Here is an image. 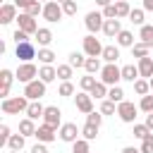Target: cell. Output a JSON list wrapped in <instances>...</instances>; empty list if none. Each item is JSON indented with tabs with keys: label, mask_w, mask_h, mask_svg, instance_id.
<instances>
[{
	"label": "cell",
	"mask_w": 153,
	"mask_h": 153,
	"mask_svg": "<svg viewBox=\"0 0 153 153\" xmlns=\"http://www.w3.org/2000/svg\"><path fill=\"white\" fill-rule=\"evenodd\" d=\"M120 79H122V67H117L115 62H108L100 69V81H105L108 86H117Z\"/></svg>",
	"instance_id": "cell-2"
},
{
	"label": "cell",
	"mask_w": 153,
	"mask_h": 153,
	"mask_svg": "<svg viewBox=\"0 0 153 153\" xmlns=\"http://www.w3.org/2000/svg\"><path fill=\"white\" fill-rule=\"evenodd\" d=\"M57 134H60V139H62L65 143H74V141L79 139L81 129H79V127H76L74 122H65V124L60 127V131H57Z\"/></svg>",
	"instance_id": "cell-10"
},
{
	"label": "cell",
	"mask_w": 153,
	"mask_h": 153,
	"mask_svg": "<svg viewBox=\"0 0 153 153\" xmlns=\"http://www.w3.org/2000/svg\"><path fill=\"white\" fill-rule=\"evenodd\" d=\"M29 98L26 96H14V98H2V112L5 115H19V112H26V108H29Z\"/></svg>",
	"instance_id": "cell-1"
},
{
	"label": "cell",
	"mask_w": 153,
	"mask_h": 153,
	"mask_svg": "<svg viewBox=\"0 0 153 153\" xmlns=\"http://www.w3.org/2000/svg\"><path fill=\"white\" fill-rule=\"evenodd\" d=\"M139 38H141V43H146L148 48H153V26L151 24H143L141 31H139Z\"/></svg>",
	"instance_id": "cell-27"
},
{
	"label": "cell",
	"mask_w": 153,
	"mask_h": 153,
	"mask_svg": "<svg viewBox=\"0 0 153 153\" xmlns=\"http://www.w3.org/2000/svg\"><path fill=\"white\" fill-rule=\"evenodd\" d=\"M24 96H26L29 100H41V98L45 96V81H41V79L29 81V84L24 86Z\"/></svg>",
	"instance_id": "cell-4"
},
{
	"label": "cell",
	"mask_w": 153,
	"mask_h": 153,
	"mask_svg": "<svg viewBox=\"0 0 153 153\" xmlns=\"http://www.w3.org/2000/svg\"><path fill=\"white\" fill-rule=\"evenodd\" d=\"M108 98H110L112 103H122V100H124V91H122L120 86H110V91H108Z\"/></svg>",
	"instance_id": "cell-36"
},
{
	"label": "cell",
	"mask_w": 153,
	"mask_h": 153,
	"mask_svg": "<svg viewBox=\"0 0 153 153\" xmlns=\"http://www.w3.org/2000/svg\"><path fill=\"white\" fill-rule=\"evenodd\" d=\"M57 93H60V96H65V98H67V96H72V93H74V84H72V81H62Z\"/></svg>",
	"instance_id": "cell-46"
},
{
	"label": "cell",
	"mask_w": 153,
	"mask_h": 153,
	"mask_svg": "<svg viewBox=\"0 0 153 153\" xmlns=\"http://www.w3.org/2000/svg\"><path fill=\"white\" fill-rule=\"evenodd\" d=\"M86 122L100 127V124H103V112H100V110H98V112H88V115H86Z\"/></svg>",
	"instance_id": "cell-44"
},
{
	"label": "cell",
	"mask_w": 153,
	"mask_h": 153,
	"mask_svg": "<svg viewBox=\"0 0 153 153\" xmlns=\"http://www.w3.org/2000/svg\"><path fill=\"white\" fill-rule=\"evenodd\" d=\"M43 122H45V124H53L55 129L62 127V110H60L57 105H48L45 112H43Z\"/></svg>",
	"instance_id": "cell-12"
},
{
	"label": "cell",
	"mask_w": 153,
	"mask_h": 153,
	"mask_svg": "<svg viewBox=\"0 0 153 153\" xmlns=\"http://www.w3.org/2000/svg\"><path fill=\"white\" fill-rule=\"evenodd\" d=\"M84 24H86L88 33H98V31H103L105 17H103V12H88V14H86V19H84Z\"/></svg>",
	"instance_id": "cell-9"
},
{
	"label": "cell",
	"mask_w": 153,
	"mask_h": 153,
	"mask_svg": "<svg viewBox=\"0 0 153 153\" xmlns=\"http://www.w3.org/2000/svg\"><path fill=\"white\" fill-rule=\"evenodd\" d=\"M100 57H103L105 62H117V60H120V48H117V45H105Z\"/></svg>",
	"instance_id": "cell-25"
},
{
	"label": "cell",
	"mask_w": 153,
	"mask_h": 153,
	"mask_svg": "<svg viewBox=\"0 0 153 153\" xmlns=\"http://www.w3.org/2000/svg\"><path fill=\"white\" fill-rule=\"evenodd\" d=\"M72 153H91L88 151V139H76L72 143Z\"/></svg>",
	"instance_id": "cell-37"
},
{
	"label": "cell",
	"mask_w": 153,
	"mask_h": 153,
	"mask_svg": "<svg viewBox=\"0 0 153 153\" xmlns=\"http://www.w3.org/2000/svg\"><path fill=\"white\" fill-rule=\"evenodd\" d=\"M139 76H141V74H139V65H124V67H122V79H124V81H131V84H134Z\"/></svg>",
	"instance_id": "cell-21"
},
{
	"label": "cell",
	"mask_w": 153,
	"mask_h": 153,
	"mask_svg": "<svg viewBox=\"0 0 153 153\" xmlns=\"http://www.w3.org/2000/svg\"><path fill=\"white\" fill-rule=\"evenodd\" d=\"M79 86H81V91H91V88L96 86V76H93V74L81 76V79H79Z\"/></svg>",
	"instance_id": "cell-39"
},
{
	"label": "cell",
	"mask_w": 153,
	"mask_h": 153,
	"mask_svg": "<svg viewBox=\"0 0 153 153\" xmlns=\"http://www.w3.org/2000/svg\"><path fill=\"white\" fill-rule=\"evenodd\" d=\"M38 79L45 81V84L55 81V79H57V67H53V65H43V67H38Z\"/></svg>",
	"instance_id": "cell-17"
},
{
	"label": "cell",
	"mask_w": 153,
	"mask_h": 153,
	"mask_svg": "<svg viewBox=\"0 0 153 153\" xmlns=\"http://www.w3.org/2000/svg\"><path fill=\"white\" fill-rule=\"evenodd\" d=\"M72 72H74V67L67 62V65H57V79H62V81H69L72 79Z\"/></svg>",
	"instance_id": "cell-32"
},
{
	"label": "cell",
	"mask_w": 153,
	"mask_h": 153,
	"mask_svg": "<svg viewBox=\"0 0 153 153\" xmlns=\"http://www.w3.org/2000/svg\"><path fill=\"white\" fill-rule=\"evenodd\" d=\"M17 79L19 81H24V84H29V81H33L36 76H38V67L33 65V62H22L19 67H17Z\"/></svg>",
	"instance_id": "cell-6"
},
{
	"label": "cell",
	"mask_w": 153,
	"mask_h": 153,
	"mask_svg": "<svg viewBox=\"0 0 153 153\" xmlns=\"http://www.w3.org/2000/svg\"><path fill=\"white\" fill-rule=\"evenodd\" d=\"M120 31H122L120 19H105V24H103V33H105L108 38H117Z\"/></svg>",
	"instance_id": "cell-18"
},
{
	"label": "cell",
	"mask_w": 153,
	"mask_h": 153,
	"mask_svg": "<svg viewBox=\"0 0 153 153\" xmlns=\"http://www.w3.org/2000/svg\"><path fill=\"white\" fill-rule=\"evenodd\" d=\"M17 5H2L0 7V24H10V22H14L17 19Z\"/></svg>",
	"instance_id": "cell-16"
},
{
	"label": "cell",
	"mask_w": 153,
	"mask_h": 153,
	"mask_svg": "<svg viewBox=\"0 0 153 153\" xmlns=\"http://www.w3.org/2000/svg\"><path fill=\"white\" fill-rule=\"evenodd\" d=\"M57 2H65V0H57Z\"/></svg>",
	"instance_id": "cell-61"
},
{
	"label": "cell",
	"mask_w": 153,
	"mask_h": 153,
	"mask_svg": "<svg viewBox=\"0 0 153 153\" xmlns=\"http://www.w3.org/2000/svg\"><path fill=\"white\" fill-rule=\"evenodd\" d=\"M36 124H33V120L31 117H24L22 122H19V134H24V136H36Z\"/></svg>",
	"instance_id": "cell-23"
},
{
	"label": "cell",
	"mask_w": 153,
	"mask_h": 153,
	"mask_svg": "<svg viewBox=\"0 0 153 153\" xmlns=\"http://www.w3.org/2000/svg\"><path fill=\"white\" fill-rule=\"evenodd\" d=\"M38 2H43V5H45V2H50V0H38Z\"/></svg>",
	"instance_id": "cell-59"
},
{
	"label": "cell",
	"mask_w": 153,
	"mask_h": 153,
	"mask_svg": "<svg viewBox=\"0 0 153 153\" xmlns=\"http://www.w3.org/2000/svg\"><path fill=\"white\" fill-rule=\"evenodd\" d=\"M26 12H29L31 17H38V14H43V5H41L38 0H36V2H33V5H31V7L26 10Z\"/></svg>",
	"instance_id": "cell-50"
},
{
	"label": "cell",
	"mask_w": 153,
	"mask_h": 153,
	"mask_svg": "<svg viewBox=\"0 0 153 153\" xmlns=\"http://www.w3.org/2000/svg\"><path fill=\"white\" fill-rule=\"evenodd\" d=\"M136 112H139V108H136L134 103H129V100H122V103H117V115H120V120H122V122H127V124H134V120H136Z\"/></svg>",
	"instance_id": "cell-5"
},
{
	"label": "cell",
	"mask_w": 153,
	"mask_h": 153,
	"mask_svg": "<svg viewBox=\"0 0 153 153\" xmlns=\"http://www.w3.org/2000/svg\"><path fill=\"white\" fill-rule=\"evenodd\" d=\"M36 41H38V45L41 48H48L50 45V41H53V31L50 29H45V26H41L38 31H36V36H33Z\"/></svg>",
	"instance_id": "cell-20"
},
{
	"label": "cell",
	"mask_w": 153,
	"mask_h": 153,
	"mask_svg": "<svg viewBox=\"0 0 153 153\" xmlns=\"http://www.w3.org/2000/svg\"><path fill=\"white\" fill-rule=\"evenodd\" d=\"M98 129H100V127H96V124H88V122H86V124H84V129H81V136H84V139H88V141H93V139L98 136Z\"/></svg>",
	"instance_id": "cell-33"
},
{
	"label": "cell",
	"mask_w": 153,
	"mask_h": 153,
	"mask_svg": "<svg viewBox=\"0 0 153 153\" xmlns=\"http://www.w3.org/2000/svg\"><path fill=\"white\" fill-rule=\"evenodd\" d=\"M74 103H76V110H79V112H84V115L93 112V96H91L88 91L76 93V96H74Z\"/></svg>",
	"instance_id": "cell-11"
},
{
	"label": "cell",
	"mask_w": 153,
	"mask_h": 153,
	"mask_svg": "<svg viewBox=\"0 0 153 153\" xmlns=\"http://www.w3.org/2000/svg\"><path fill=\"white\" fill-rule=\"evenodd\" d=\"M55 131H57V129H55L53 124H45V122H43V124L36 129V139H38V141H43V143H50V141H55V139H57V134H55Z\"/></svg>",
	"instance_id": "cell-15"
},
{
	"label": "cell",
	"mask_w": 153,
	"mask_h": 153,
	"mask_svg": "<svg viewBox=\"0 0 153 153\" xmlns=\"http://www.w3.org/2000/svg\"><path fill=\"white\" fill-rule=\"evenodd\" d=\"M31 153H48V148H45V143H43V141H38V143L31 148Z\"/></svg>",
	"instance_id": "cell-53"
},
{
	"label": "cell",
	"mask_w": 153,
	"mask_h": 153,
	"mask_svg": "<svg viewBox=\"0 0 153 153\" xmlns=\"http://www.w3.org/2000/svg\"><path fill=\"white\" fill-rule=\"evenodd\" d=\"M148 134H153V131L146 127V122H143V124H134V136H136V139H146Z\"/></svg>",
	"instance_id": "cell-43"
},
{
	"label": "cell",
	"mask_w": 153,
	"mask_h": 153,
	"mask_svg": "<svg viewBox=\"0 0 153 153\" xmlns=\"http://www.w3.org/2000/svg\"><path fill=\"white\" fill-rule=\"evenodd\" d=\"M24 139H26L24 134H12V136L7 139L5 146H7L10 151H22V148H24Z\"/></svg>",
	"instance_id": "cell-26"
},
{
	"label": "cell",
	"mask_w": 153,
	"mask_h": 153,
	"mask_svg": "<svg viewBox=\"0 0 153 153\" xmlns=\"http://www.w3.org/2000/svg\"><path fill=\"white\" fill-rule=\"evenodd\" d=\"M131 55L139 57V60L146 57V55H148V45H146V43H134V45H131Z\"/></svg>",
	"instance_id": "cell-38"
},
{
	"label": "cell",
	"mask_w": 153,
	"mask_h": 153,
	"mask_svg": "<svg viewBox=\"0 0 153 153\" xmlns=\"http://www.w3.org/2000/svg\"><path fill=\"white\" fill-rule=\"evenodd\" d=\"M148 81H151V91H153V76H151V79H148Z\"/></svg>",
	"instance_id": "cell-58"
},
{
	"label": "cell",
	"mask_w": 153,
	"mask_h": 153,
	"mask_svg": "<svg viewBox=\"0 0 153 153\" xmlns=\"http://www.w3.org/2000/svg\"><path fill=\"white\" fill-rule=\"evenodd\" d=\"M108 91H110V88H108L105 81H96V86H93L88 93H91L93 98H108Z\"/></svg>",
	"instance_id": "cell-28"
},
{
	"label": "cell",
	"mask_w": 153,
	"mask_h": 153,
	"mask_svg": "<svg viewBox=\"0 0 153 153\" xmlns=\"http://www.w3.org/2000/svg\"><path fill=\"white\" fill-rule=\"evenodd\" d=\"M146 127L153 131V112H146Z\"/></svg>",
	"instance_id": "cell-54"
},
{
	"label": "cell",
	"mask_w": 153,
	"mask_h": 153,
	"mask_svg": "<svg viewBox=\"0 0 153 153\" xmlns=\"http://www.w3.org/2000/svg\"><path fill=\"white\" fill-rule=\"evenodd\" d=\"M134 91H136V96H146V93L151 91V81L143 79V76L136 79V81H134Z\"/></svg>",
	"instance_id": "cell-30"
},
{
	"label": "cell",
	"mask_w": 153,
	"mask_h": 153,
	"mask_svg": "<svg viewBox=\"0 0 153 153\" xmlns=\"http://www.w3.org/2000/svg\"><path fill=\"white\" fill-rule=\"evenodd\" d=\"M96 5H100V7H108V5H112V0H96Z\"/></svg>",
	"instance_id": "cell-57"
},
{
	"label": "cell",
	"mask_w": 153,
	"mask_h": 153,
	"mask_svg": "<svg viewBox=\"0 0 153 153\" xmlns=\"http://www.w3.org/2000/svg\"><path fill=\"white\" fill-rule=\"evenodd\" d=\"M115 7H117V19L129 17V12H131V7H129V2H127V0H117V2H115Z\"/></svg>",
	"instance_id": "cell-35"
},
{
	"label": "cell",
	"mask_w": 153,
	"mask_h": 153,
	"mask_svg": "<svg viewBox=\"0 0 153 153\" xmlns=\"http://www.w3.org/2000/svg\"><path fill=\"white\" fill-rule=\"evenodd\" d=\"M10 153H19V151H10Z\"/></svg>",
	"instance_id": "cell-60"
},
{
	"label": "cell",
	"mask_w": 153,
	"mask_h": 153,
	"mask_svg": "<svg viewBox=\"0 0 153 153\" xmlns=\"http://www.w3.org/2000/svg\"><path fill=\"white\" fill-rule=\"evenodd\" d=\"M143 12H146V10H131V12H129V22L143 26Z\"/></svg>",
	"instance_id": "cell-41"
},
{
	"label": "cell",
	"mask_w": 153,
	"mask_h": 153,
	"mask_svg": "<svg viewBox=\"0 0 153 153\" xmlns=\"http://www.w3.org/2000/svg\"><path fill=\"white\" fill-rule=\"evenodd\" d=\"M117 45H120V48H131V45H134V33L127 31V29H122V31L117 33Z\"/></svg>",
	"instance_id": "cell-24"
},
{
	"label": "cell",
	"mask_w": 153,
	"mask_h": 153,
	"mask_svg": "<svg viewBox=\"0 0 153 153\" xmlns=\"http://www.w3.org/2000/svg\"><path fill=\"white\" fill-rule=\"evenodd\" d=\"M143 10L146 12H153V0H143Z\"/></svg>",
	"instance_id": "cell-56"
},
{
	"label": "cell",
	"mask_w": 153,
	"mask_h": 153,
	"mask_svg": "<svg viewBox=\"0 0 153 153\" xmlns=\"http://www.w3.org/2000/svg\"><path fill=\"white\" fill-rule=\"evenodd\" d=\"M12 38H14V43H29L31 38H29V33L26 31H22V29H17L14 33H12Z\"/></svg>",
	"instance_id": "cell-48"
},
{
	"label": "cell",
	"mask_w": 153,
	"mask_h": 153,
	"mask_svg": "<svg viewBox=\"0 0 153 153\" xmlns=\"http://www.w3.org/2000/svg\"><path fill=\"white\" fill-rule=\"evenodd\" d=\"M72 67H84L86 65V57L81 55V53H69V60H67Z\"/></svg>",
	"instance_id": "cell-40"
},
{
	"label": "cell",
	"mask_w": 153,
	"mask_h": 153,
	"mask_svg": "<svg viewBox=\"0 0 153 153\" xmlns=\"http://www.w3.org/2000/svg\"><path fill=\"white\" fill-rule=\"evenodd\" d=\"M139 74L143 76V79H151L153 76V57H141L139 60Z\"/></svg>",
	"instance_id": "cell-19"
},
{
	"label": "cell",
	"mask_w": 153,
	"mask_h": 153,
	"mask_svg": "<svg viewBox=\"0 0 153 153\" xmlns=\"http://www.w3.org/2000/svg\"><path fill=\"white\" fill-rule=\"evenodd\" d=\"M103 17H105V19H117V7H115V2L108 5V7H103Z\"/></svg>",
	"instance_id": "cell-49"
},
{
	"label": "cell",
	"mask_w": 153,
	"mask_h": 153,
	"mask_svg": "<svg viewBox=\"0 0 153 153\" xmlns=\"http://www.w3.org/2000/svg\"><path fill=\"white\" fill-rule=\"evenodd\" d=\"M43 112H45V108H43L38 100H31V103H29V108H26V117H31V120H41V117H43Z\"/></svg>",
	"instance_id": "cell-22"
},
{
	"label": "cell",
	"mask_w": 153,
	"mask_h": 153,
	"mask_svg": "<svg viewBox=\"0 0 153 153\" xmlns=\"http://www.w3.org/2000/svg\"><path fill=\"white\" fill-rule=\"evenodd\" d=\"M17 79L14 72L10 69H2L0 72V98H10V88H12V81Z\"/></svg>",
	"instance_id": "cell-14"
},
{
	"label": "cell",
	"mask_w": 153,
	"mask_h": 153,
	"mask_svg": "<svg viewBox=\"0 0 153 153\" xmlns=\"http://www.w3.org/2000/svg\"><path fill=\"white\" fill-rule=\"evenodd\" d=\"M14 55L22 60V62H31L38 53H36V48H33V43L29 41V43H17V50H14Z\"/></svg>",
	"instance_id": "cell-13"
},
{
	"label": "cell",
	"mask_w": 153,
	"mask_h": 153,
	"mask_svg": "<svg viewBox=\"0 0 153 153\" xmlns=\"http://www.w3.org/2000/svg\"><path fill=\"white\" fill-rule=\"evenodd\" d=\"M12 134H10V127L7 124H2L0 127V143H7V139H10Z\"/></svg>",
	"instance_id": "cell-51"
},
{
	"label": "cell",
	"mask_w": 153,
	"mask_h": 153,
	"mask_svg": "<svg viewBox=\"0 0 153 153\" xmlns=\"http://www.w3.org/2000/svg\"><path fill=\"white\" fill-rule=\"evenodd\" d=\"M38 62H43V65H53V60H55V53L50 50V48H38Z\"/></svg>",
	"instance_id": "cell-29"
},
{
	"label": "cell",
	"mask_w": 153,
	"mask_h": 153,
	"mask_svg": "<svg viewBox=\"0 0 153 153\" xmlns=\"http://www.w3.org/2000/svg\"><path fill=\"white\" fill-rule=\"evenodd\" d=\"M139 110H143V112H153V91H151V93H146V96H141Z\"/></svg>",
	"instance_id": "cell-34"
},
{
	"label": "cell",
	"mask_w": 153,
	"mask_h": 153,
	"mask_svg": "<svg viewBox=\"0 0 153 153\" xmlns=\"http://www.w3.org/2000/svg\"><path fill=\"white\" fill-rule=\"evenodd\" d=\"M33 2H36V0H14V5H17V7L22 10V12H26V10H29V7L33 5Z\"/></svg>",
	"instance_id": "cell-52"
},
{
	"label": "cell",
	"mask_w": 153,
	"mask_h": 153,
	"mask_svg": "<svg viewBox=\"0 0 153 153\" xmlns=\"http://www.w3.org/2000/svg\"><path fill=\"white\" fill-rule=\"evenodd\" d=\"M122 153H141V148H134V146H124Z\"/></svg>",
	"instance_id": "cell-55"
},
{
	"label": "cell",
	"mask_w": 153,
	"mask_h": 153,
	"mask_svg": "<svg viewBox=\"0 0 153 153\" xmlns=\"http://www.w3.org/2000/svg\"><path fill=\"white\" fill-rule=\"evenodd\" d=\"M141 153H153V134L141 139Z\"/></svg>",
	"instance_id": "cell-47"
},
{
	"label": "cell",
	"mask_w": 153,
	"mask_h": 153,
	"mask_svg": "<svg viewBox=\"0 0 153 153\" xmlns=\"http://www.w3.org/2000/svg\"><path fill=\"white\" fill-rule=\"evenodd\" d=\"M84 69H86V74H96V72H100L103 67H100V60H98V57H86Z\"/></svg>",
	"instance_id": "cell-31"
},
{
	"label": "cell",
	"mask_w": 153,
	"mask_h": 153,
	"mask_svg": "<svg viewBox=\"0 0 153 153\" xmlns=\"http://www.w3.org/2000/svg\"><path fill=\"white\" fill-rule=\"evenodd\" d=\"M62 10H65V14H67V17L76 14V0H65V2H62Z\"/></svg>",
	"instance_id": "cell-45"
},
{
	"label": "cell",
	"mask_w": 153,
	"mask_h": 153,
	"mask_svg": "<svg viewBox=\"0 0 153 153\" xmlns=\"http://www.w3.org/2000/svg\"><path fill=\"white\" fill-rule=\"evenodd\" d=\"M103 48H105V45H100V41H98L93 33H88V36L84 38V55H88V57H100V55H103Z\"/></svg>",
	"instance_id": "cell-8"
},
{
	"label": "cell",
	"mask_w": 153,
	"mask_h": 153,
	"mask_svg": "<svg viewBox=\"0 0 153 153\" xmlns=\"http://www.w3.org/2000/svg\"><path fill=\"white\" fill-rule=\"evenodd\" d=\"M100 112H103V115H115V112H117V103H112L110 98H108V100H103Z\"/></svg>",
	"instance_id": "cell-42"
},
{
	"label": "cell",
	"mask_w": 153,
	"mask_h": 153,
	"mask_svg": "<svg viewBox=\"0 0 153 153\" xmlns=\"http://www.w3.org/2000/svg\"><path fill=\"white\" fill-rule=\"evenodd\" d=\"M17 24H19V29H22V31H26L29 36H36V31H38L36 17H31L29 12H19V14H17Z\"/></svg>",
	"instance_id": "cell-7"
},
{
	"label": "cell",
	"mask_w": 153,
	"mask_h": 153,
	"mask_svg": "<svg viewBox=\"0 0 153 153\" xmlns=\"http://www.w3.org/2000/svg\"><path fill=\"white\" fill-rule=\"evenodd\" d=\"M62 17H65L62 2H57V0H50V2H45V5H43V19H45V22L55 24V22H60Z\"/></svg>",
	"instance_id": "cell-3"
}]
</instances>
